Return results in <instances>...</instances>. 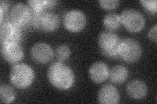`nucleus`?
Returning <instances> with one entry per match:
<instances>
[{
  "mask_svg": "<svg viewBox=\"0 0 157 104\" xmlns=\"http://www.w3.org/2000/svg\"><path fill=\"white\" fill-rule=\"evenodd\" d=\"M86 18L82 11L78 9L69 11L63 18V25L68 31L78 33L85 28Z\"/></svg>",
  "mask_w": 157,
  "mask_h": 104,
  "instance_id": "7",
  "label": "nucleus"
},
{
  "mask_svg": "<svg viewBox=\"0 0 157 104\" xmlns=\"http://www.w3.org/2000/svg\"><path fill=\"white\" fill-rule=\"evenodd\" d=\"M28 3L32 13H39L48 11L47 10L53 8L57 2L55 0H30Z\"/></svg>",
  "mask_w": 157,
  "mask_h": 104,
  "instance_id": "16",
  "label": "nucleus"
},
{
  "mask_svg": "<svg viewBox=\"0 0 157 104\" xmlns=\"http://www.w3.org/2000/svg\"><path fill=\"white\" fill-rule=\"evenodd\" d=\"M22 37L20 27L11 22L1 24L0 28V41L1 44H18Z\"/></svg>",
  "mask_w": 157,
  "mask_h": 104,
  "instance_id": "9",
  "label": "nucleus"
},
{
  "mask_svg": "<svg viewBox=\"0 0 157 104\" xmlns=\"http://www.w3.org/2000/svg\"><path fill=\"white\" fill-rule=\"evenodd\" d=\"M148 37L151 41L156 42L157 39V25L155 24V26L152 27L148 32Z\"/></svg>",
  "mask_w": 157,
  "mask_h": 104,
  "instance_id": "22",
  "label": "nucleus"
},
{
  "mask_svg": "<svg viewBox=\"0 0 157 104\" xmlns=\"http://www.w3.org/2000/svg\"><path fill=\"white\" fill-rule=\"evenodd\" d=\"M71 49L66 44H62L57 47L55 56L59 61H64L70 57Z\"/></svg>",
  "mask_w": 157,
  "mask_h": 104,
  "instance_id": "19",
  "label": "nucleus"
},
{
  "mask_svg": "<svg viewBox=\"0 0 157 104\" xmlns=\"http://www.w3.org/2000/svg\"><path fill=\"white\" fill-rule=\"evenodd\" d=\"M103 24L107 30L113 31L119 28L122 23L121 16L115 13L107 14L103 18Z\"/></svg>",
  "mask_w": 157,
  "mask_h": 104,
  "instance_id": "17",
  "label": "nucleus"
},
{
  "mask_svg": "<svg viewBox=\"0 0 157 104\" xmlns=\"http://www.w3.org/2000/svg\"><path fill=\"white\" fill-rule=\"evenodd\" d=\"M98 3L103 9L111 10L114 9L119 6L120 2L118 0H100Z\"/></svg>",
  "mask_w": 157,
  "mask_h": 104,
  "instance_id": "21",
  "label": "nucleus"
},
{
  "mask_svg": "<svg viewBox=\"0 0 157 104\" xmlns=\"http://www.w3.org/2000/svg\"><path fill=\"white\" fill-rule=\"evenodd\" d=\"M0 99L3 103H11L15 99V92L11 87L2 85L0 87Z\"/></svg>",
  "mask_w": 157,
  "mask_h": 104,
  "instance_id": "18",
  "label": "nucleus"
},
{
  "mask_svg": "<svg viewBox=\"0 0 157 104\" xmlns=\"http://www.w3.org/2000/svg\"><path fill=\"white\" fill-rule=\"evenodd\" d=\"M140 3L142 5L147 11L155 14L157 11L156 0H141Z\"/></svg>",
  "mask_w": 157,
  "mask_h": 104,
  "instance_id": "20",
  "label": "nucleus"
},
{
  "mask_svg": "<svg viewBox=\"0 0 157 104\" xmlns=\"http://www.w3.org/2000/svg\"><path fill=\"white\" fill-rule=\"evenodd\" d=\"M35 79V72L27 64L21 63L14 65L10 73V80L13 85L21 89L30 87Z\"/></svg>",
  "mask_w": 157,
  "mask_h": 104,
  "instance_id": "2",
  "label": "nucleus"
},
{
  "mask_svg": "<svg viewBox=\"0 0 157 104\" xmlns=\"http://www.w3.org/2000/svg\"><path fill=\"white\" fill-rule=\"evenodd\" d=\"M2 55L4 60L11 64H16L24 59V53L18 44H2Z\"/></svg>",
  "mask_w": 157,
  "mask_h": 104,
  "instance_id": "11",
  "label": "nucleus"
},
{
  "mask_svg": "<svg viewBox=\"0 0 157 104\" xmlns=\"http://www.w3.org/2000/svg\"><path fill=\"white\" fill-rule=\"evenodd\" d=\"M32 12L25 4L17 3L14 5L9 14L10 21L19 27L26 26L31 22Z\"/></svg>",
  "mask_w": 157,
  "mask_h": 104,
  "instance_id": "8",
  "label": "nucleus"
},
{
  "mask_svg": "<svg viewBox=\"0 0 157 104\" xmlns=\"http://www.w3.org/2000/svg\"><path fill=\"white\" fill-rule=\"evenodd\" d=\"M120 95L117 88L111 84L102 86L98 93V101L102 104H117L119 102Z\"/></svg>",
  "mask_w": 157,
  "mask_h": 104,
  "instance_id": "12",
  "label": "nucleus"
},
{
  "mask_svg": "<svg viewBox=\"0 0 157 104\" xmlns=\"http://www.w3.org/2000/svg\"><path fill=\"white\" fill-rule=\"evenodd\" d=\"M30 54L34 61L39 64H46L54 57L51 46L45 42H37L31 49Z\"/></svg>",
  "mask_w": 157,
  "mask_h": 104,
  "instance_id": "10",
  "label": "nucleus"
},
{
  "mask_svg": "<svg viewBox=\"0 0 157 104\" xmlns=\"http://www.w3.org/2000/svg\"><path fill=\"white\" fill-rule=\"evenodd\" d=\"M148 87L146 83L140 80H134L130 81L126 86V92L130 98L140 100L147 95Z\"/></svg>",
  "mask_w": 157,
  "mask_h": 104,
  "instance_id": "14",
  "label": "nucleus"
},
{
  "mask_svg": "<svg viewBox=\"0 0 157 104\" xmlns=\"http://www.w3.org/2000/svg\"><path fill=\"white\" fill-rule=\"evenodd\" d=\"M31 23L33 27L43 32H52L59 27L60 20L58 15L50 11L32 13Z\"/></svg>",
  "mask_w": 157,
  "mask_h": 104,
  "instance_id": "4",
  "label": "nucleus"
},
{
  "mask_svg": "<svg viewBox=\"0 0 157 104\" xmlns=\"http://www.w3.org/2000/svg\"><path fill=\"white\" fill-rule=\"evenodd\" d=\"M120 16L122 23L131 33L140 32L145 27V18L138 10L128 8L122 11Z\"/></svg>",
  "mask_w": 157,
  "mask_h": 104,
  "instance_id": "5",
  "label": "nucleus"
},
{
  "mask_svg": "<svg viewBox=\"0 0 157 104\" xmlns=\"http://www.w3.org/2000/svg\"><path fill=\"white\" fill-rule=\"evenodd\" d=\"M109 68L102 61L93 63L89 68V76L91 80L96 83L104 82L109 77Z\"/></svg>",
  "mask_w": 157,
  "mask_h": 104,
  "instance_id": "13",
  "label": "nucleus"
},
{
  "mask_svg": "<svg viewBox=\"0 0 157 104\" xmlns=\"http://www.w3.org/2000/svg\"><path fill=\"white\" fill-rule=\"evenodd\" d=\"M121 40L113 31H104L98 36V43L100 51L108 58L119 57V48Z\"/></svg>",
  "mask_w": 157,
  "mask_h": 104,
  "instance_id": "3",
  "label": "nucleus"
},
{
  "mask_svg": "<svg viewBox=\"0 0 157 104\" xmlns=\"http://www.w3.org/2000/svg\"><path fill=\"white\" fill-rule=\"evenodd\" d=\"M47 77L51 85L60 91L70 89L75 81V74L72 69L60 62L51 64L47 71Z\"/></svg>",
  "mask_w": 157,
  "mask_h": 104,
  "instance_id": "1",
  "label": "nucleus"
},
{
  "mask_svg": "<svg viewBox=\"0 0 157 104\" xmlns=\"http://www.w3.org/2000/svg\"><path fill=\"white\" fill-rule=\"evenodd\" d=\"M142 48L140 43L134 38H126L121 41L119 56L127 63H134L140 58Z\"/></svg>",
  "mask_w": 157,
  "mask_h": 104,
  "instance_id": "6",
  "label": "nucleus"
},
{
  "mask_svg": "<svg viewBox=\"0 0 157 104\" xmlns=\"http://www.w3.org/2000/svg\"><path fill=\"white\" fill-rule=\"evenodd\" d=\"M128 69L121 64L115 65L109 72V77L110 81L115 84L123 83L128 77Z\"/></svg>",
  "mask_w": 157,
  "mask_h": 104,
  "instance_id": "15",
  "label": "nucleus"
}]
</instances>
